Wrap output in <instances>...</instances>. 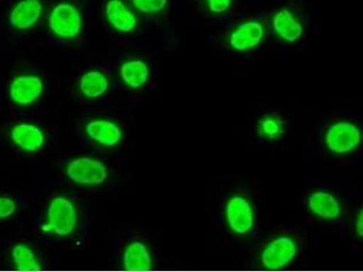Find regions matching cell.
<instances>
[{
    "instance_id": "cell-1",
    "label": "cell",
    "mask_w": 363,
    "mask_h": 272,
    "mask_svg": "<svg viewBox=\"0 0 363 272\" xmlns=\"http://www.w3.org/2000/svg\"><path fill=\"white\" fill-rule=\"evenodd\" d=\"M303 248V239L294 234L277 236L262 249V265L267 270H281L296 260Z\"/></svg>"
},
{
    "instance_id": "cell-2",
    "label": "cell",
    "mask_w": 363,
    "mask_h": 272,
    "mask_svg": "<svg viewBox=\"0 0 363 272\" xmlns=\"http://www.w3.org/2000/svg\"><path fill=\"white\" fill-rule=\"evenodd\" d=\"M362 142L361 130L349 121L333 123L324 135V144L330 152L347 154L358 149Z\"/></svg>"
},
{
    "instance_id": "cell-3",
    "label": "cell",
    "mask_w": 363,
    "mask_h": 272,
    "mask_svg": "<svg viewBox=\"0 0 363 272\" xmlns=\"http://www.w3.org/2000/svg\"><path fill=\"white\" fill-rule=\"evenodd\" d=\"M225 217L230 230L236 235H246L254 228V206L251 200L244 196L236 194L227 200Z\"/></svg>"
},
{
    "instance_id": "cell-4",
    "label": "cell",
    "mask_w": 363,
    "mask_h": 272,
    "mask_svg": "<svg viewBox=\"0 0 363 272\" xmlns=\"http://www.w3.org/2000/svg\"><path fill=\"white\" fill-rule=\"evenodd\" d=\"M77 212L74 204L64 197H57L50 203L48 212V225L44 230L58 236L73 233L77 225Z\"/></svg>"
},
{
    "instance_id": "cell-5",
    "label": "cell",
    "mask_w": 363,
    "mask_h": 272,
    "mask_svg": "<svg viewBox=\"0 0 363 272\" xmlns=\"http://www.w3.org/2000/svg\"><path fill=\"white\" fill-rule=\"evenodd\" d=\"M50 27L58 38L68 40L77 37L82 29V18L79 9L72 3L60 2L51 12Z\"/></svg>"
},
{
    "instance_id": "cell-6",
    "label": "cell",
    "mask_w": 363,
    "mask_h": 272,
    "mask_svg": "<svg viewBox=\"0 0 363 272\" xmlns=\"http://www.w3.org/2000/svg\"><path fill=\"white\" fill-rule=\"evenodd\" d=\"M67 174L77 184L99 186L108 177V171L101 162L89 157H82L71 162L68 165Z\"/></svg>"
},
{
    "instance_id": "cell-7",
    "label": "cell",
    "mask_w": 363,
    "mask_h": 272,
    "mask_svg": "<svg viewBox=\"0 0 363 272\" xmlns=\"http://www.w3.org/2000/svg\"><path fill=\"white\" fill-rule=\"evenodd\" d=\"M265 37V28L261 22L249 21L233 29L229 35L230 47L236 52H245L259 47Z\"/></svg>"
},
{
    "instance_id": "cell-8",
    "label": "cell",
    "mask_w": 363,
    "mask_h": 272,
    "mask_svg": "<svg viewBox=\"0 0 363 272\" xmlns=\"http://www.w3.org/2000/svg\"><path fill=\"white\" fill-rule=\"evenodd\" d=\"M307 205L313 215L323 221H338L342 215V206L340 200L333 194L324 191H316L309 194Z\"/></svg>"
},
{
    "instance_id": "cell-9",
    "label": "cell",
    "mask_w": 363,
    "mask_h": 272,
    "mask_svg": "<svg viewBox=\"0 0 363 272\" xmlns=\"http://www.w3.org/2000/svg\"><path fill=\"white\" fill-rule=\"evenodd\" d=\"M44 85L40 77L21 76L12 81L9 96L12 101L21 106H28L40 98Z\"/></svg>"
},
{
    "instance_id": "cell-10",
    "label": "cell",
    "mask_w": 363,
    "mask_h": 272,
    "mask_svg": "<svg viewBox=\"0 0 363 272\" xmlns=\"http://www.w3.org/2000/svg\"><path fill=\"white\" fill-rule=\"evenodd\" d=\"M43 6L40 0H21L13 8L9 22L13 28L27 30L40 21Z\"/></svg>"
},
{
    "instance_id": "cell-11",
    "label": "cell",
    "mask_w": 363,
    "mask_h": 272,
    "mask_svg": "<svg viewBox=\"0 0 363 272\" xmlns=\"http://www.w3.org/2000/svg\"><path fill=\"white\" fill-rule=\"evenodd\" d=\"M272 25L275 34L288 43H295L303 37V26L289 9H281L275 13Z\"/></svg>"
},
{
    "instance_id": "cell-12",
    "label": "cell",
    "mask_w": 363,
    "mask_h": 272,
    "mask_svg": "<svg viewBox=\"0 0 363 272\" xmlns=\"http://www.w3.org/2000/svg\"><path fill=\"white\" fill-rule=\"evenodd\" d=\"M106 15L109 24L116 30L129 33L136 27V18L121 0H109L106 5Z\"/></svg>"
},
{
    "instance_id": "cell-13",
    "label": "cell",
    "mask_w": 363,
    "mask_h": 272,
    "mask_svg": "<svg viewBox=\"0 0 363 272\" xmlns=\"http://www.w3.org/2000/svg\"><path fill=\"white\" fill-rule=\"evenodd\" d=\"M11 138L18 147L26 152L38 151L43 147L45 137L43 132L37 126L28 124H19L11 131Z\"/></svg>"
},
{
    "instance_id": "cell-14",
    "label": "cell",
    "mask_w": 363,
    "mask_h": 272,
    "mask_svg": "<svg viewBox=\"0 0 363 272\" xmlns=\"http://www.w3.org/2000/svg\"><path fill=\"white\" fill-rule=\"evenodd\" d=\"M86 131L94 140L109 147L119 144L122 138V132L118 125L103 120L89 123Z\"/></svg>"
},
{
    "instance_id": "cell-15",
    "label": "cell",
    "mask_w": 363,
    "mask_h": 272,
    "mask_svg": "<svg viewBox=\"0 0 363 272\" xmlns=\"http://www.w3.org/2000/svg\"><path fill=\"white\" fill-rule=\"evenodd\" d=\"M124 267L128 271H147L152 267V258L147 246L142 242H133L126 248Z\"/></svg>"
},
{
    "instance_id": "cell-16",
    "label": "cell",
    "mask_w": 363,
    "mask_h": 272,
    "mask_svg": "<svg viewBox=\"0 0 363 272\" xmlns=\"http://www.w3.org/2000/svg\"><path fill=\"white\" fill-rule=\"evenodd\" d=\"M122 79L133 89H140L147 84L149 68L144 61L135 60L128 61L121 67Z\"/></svg>"
},
{
    "instance_id": "cell-17",
    "label": "cell",
    "mask_w": 363,
    "mask_h": 272,
    "mask_svg": "<svg viewBox=\"0 0 363 272\" xmlns=\"http://www.w3.org/2000/svg\"><path fill=\"white\" fill-rule=\"evenodd\" d=\"M286 130L284 119L274 113L262 116L256 125V132L262 139L274 142L280 139Z\"/></svg>"
},
{
    "instance_id": "cell-18",
    "label": "cell",
    "mask_w": 363,
    "mask_h": 272,
    "mask_svg": "<svg viewBox=\"0 0 363 272\" xmlns=\"http://www.w3.org/2000/svg\"><path fill=\"white\" fill-rule=\"evenodd\" d=\"M79 86L84 96L89 98H97L108 90L109 83L105 74L97 71H90L84 74Z\"/></svg>"
},
{
    "instance_id": "cell-19",
    "label": "cell",
    "mask_w": 363,
    "mask_h": 272,
    "mask_svg": "<svg viewBox=\"0 0 363 272\" xmlns=\"http://www.w3.org/2000/svg\"><path fill=\"white\" fill-rule=\"evenodd\" d=\"M12 259L15 267L18 271H40L41 265L38 258L30 248L23 244L14 246L12 249Z\"/></svg>"
},
{
    "instance_id": "cell-20",
    "label": "cell",
    "mask_w": 363,
    "mask_h": 272,
    "mask_svg": "<svg viewBox=\"0 0 363 272\" xmlns=\"http://www.w3.org/2000/svg\"><path fill=\"white\" fill-rule=\"evenodd\" d=\"M168 0H133V4L138 11L145 14H155L164 11Z\"/></svg>"
},
{
    "instance_id": "cell-21",
    "label": "cell",
    "mask_w": 363,
    "mask_h": 272,
    "mask_svg": "<svg viewBox=\"0 0 363 272\" xmlns=\"http://www.w3.org/2000/svg\"><path fill=\"white\" fill-rule=\"evenodd\" d=\"M17 205L9 197H0V220L9 218L16 212Z\"/></svg>"
},
{
    "instance_id": "cell-22",
    "label": "cell",
    "mask_w": 363,
    "mask_h": 272,
    "mask_svg": "<svg viewBox=\"0 0 363 272\" xmlns=\"http://www.w3.org/2000/svg\"><path fill=\"white\" fill-rule=\"evenodd\" d=\"M206 3L211 12L219 15L228 11L233 0H206Z\"/></svg>"
},
{
    "instance_id": "cell-23",
    "label": "cell",
    "mask_w": 363,
    "mask_h": 272,
    "mask_svg": "<svg viewBox=\"0 0 363 272\" xmlns=\"http://www.w3.org/2000/svg\"><path fill=\"white\" fill-rule=\"evenodd\" d=\"M356 231H357L359 237L362 236V210H359L357 222H356Z\"/></svg>"
}]
</instances>
